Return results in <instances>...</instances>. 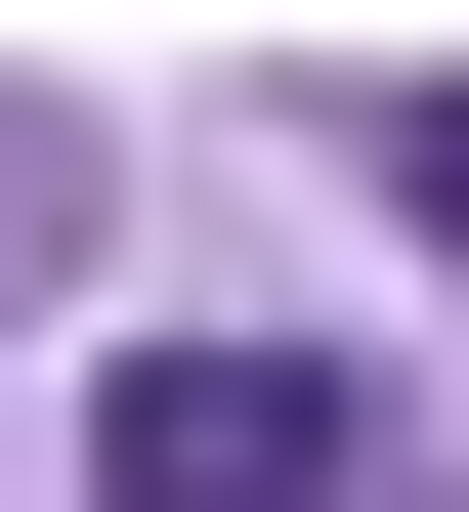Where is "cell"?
Returning <instances> with one entry per match:
<instances>
[{
    "label": "cell",
    "instance_id": "1",
    "mask_svg": "<svg viewBox=\"0 0 469 512\" xmlns=\"http://www.w3.org/2000/svg\"><path fill=\"white\" fill-rule=\"evenodd\" d=\"M86 512H342V342H128L86 384Z\"/></svg>",
    "mask_w": 469,
    "mask_h": 512
},
{
    "label": "cell",
    "instance_id": "2",
    "mask_svg": "<svg viewBox=\"0 0 469 512\" xmlns=\"http://www.w3.org/2000/svg\"><path fill=\"white\" fill-rule=\"evenodd\" d=\"M384 214H427V256H469V86H427V128H384Z\"/></svg>",
    "mask_w": 469,
    "mask_h": 512
}]
</instances>
